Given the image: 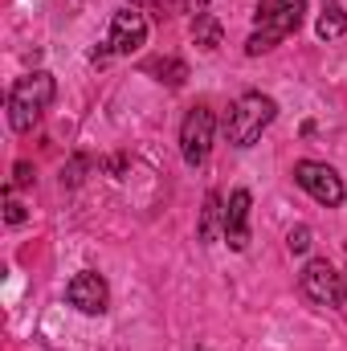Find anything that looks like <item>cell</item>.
<instances>
[{
	"label": "cell",
	"mask_w": 347,
	"mask_h": 351,
	"mask_svg": "<svg viewBox=\"0 0 347 351\" xmlns=\"http://www.w3.org/2000/svg\"><path fill=\"white\" fill-rule=\"evenodd\" d=\"M302 12H307V0H258V33L246 41V53L258 58L265 49H274L282 37H290L298 25H302Z\"/></svg>",
	"instance_id": "obj_1"
},
{
	"label": "cell",
	"mask_w": 347,
	"mask_h": 351,
	"mask_svg": "<svg viewBox=\"0 0 347 351\" xmlns=\"http://www.w3.org/2000/svg\"><path fill=\"white\" fill-rule=\"evenodd\" d=\"M53 94H58V82L45 70H33V74L16 78V86L8 90V127L12 131H33L41 110L53 102Z\"/></svg>",
	"instance_id": "obj_2"
},
{
	"label": "cell",
	"mask_w": 347,
	"mask_h": 351,
	"mask_svg": "<svg viewBox=\"0 0 347 351\" xmlns=\"http://www.w3.org/2000/svg\"><path fill=\"white\" fill-rule=\"evenodd\" d=\"M274 119H278V102H274L270 94L250 90V94H241V98L233 102V110H229V119H225V135H229L233 147H254L261 139V131H265Z\"/></svg>",
	"instance_id": "obj_3"
},
{
	"label": "cell",
	"mask_w": 347,
	"mask_h": 351,
	"mask_svg": "<svg viewBox=\"0 0 347 351\" xmlns=\"http://www.w3.org/2000/svg\"><path fill=\"white\" fill-rule=\"evenodd\" d=\"M213 131H217L213 110H208L204 102H196V106L184 114V123H180V156H184L188 168H204V160H208V152H213Z\"/></svg>",
	"instance_id": "obj_4"
},
{
	"label": "cell",
	"mask_w": 347,
	"mask_h": 351,
	"mask_svg": "<svg viewBox=\"0 0 347 351\" xmlns=\"http://www.w3.org/2000/svg\"><path fill=\"white\" fill-rule=\"evenodd\" d=\"M298 290H302V298L311 306L327 311V306H335L344 298V274H335V265L327 258H311L302 265V274H298Z\"/></svg>",
	"instance_id": "obj_5"
},
{
	"label": "cell",
	"mask_w": 347,
	"mask_h": 351,
	"mask_svg": "<svg viewBox=\"0 0 347 351\" xmlns=\"http://www.w3.org/2000/svg\"><path fill=\"white\" fill-rule=\"evenodd\" d=\"M294 184H298L302 192H311V196H315L319 204H327V208L344 204V180H339V172H335L331 164L298 160V164H294Z\"/></svg>",
	"instance_id": "obj_6"
},
{
	"label": "cell",
	"mask_w": 347,
	"mask_h": 351,
	"mask_svg": "<svg viewBox=\"0 0 347 351\" xmlns=\"http://www.w3.org/2000/svg\"><path fill=\"white\" fill-rule=\"evenodd\" d=\"M110 53H135L147 45V16L139 8H119L110 16V37H106Z\"/></svg>",
	"instance_id": "obj_7"
},
{
	"label": "cell",
	"mask_w": 347,
	"mask_h": 351,
	"mask_svg": "<svg viewBox=\"0 0 347 351\" xmlns=\"http://www.w3.org/2000/svg\"><path fill=\"white\" fill-rule=\"evenodd\" d=\"M66 298H70V306H78L82 315H102V311H106V302H110V290H106L102 274L82 269V274H74V278H70Z\"/></svg>",
	"instance_id": "obj_8"
},
{
	"label": "cell",
	"mask_w": 347,
	"mask_h": 351,
	"mask_svg": "<svg viewBox=\"0 0 347 351\" xmlns=\"http://www.w3.org/2000/svg\"><path fill=\"white\" fill-rule=\"evenodd\" d=\"M250 192L246 188H233L229 192V200H225V241H229V250H237V254H246L250 250Z\"/></svg>",
	"instance_id": "obj_9"
},
{
	"label": "cell",
	"mask_w": 347,
	"mask_h": 351,
	"mask_svg": "<svg viewBox=\"0 0 347 351\" xmlns=\"http://www.w3.org/2000/svg\"><path fill=\"white\" fill-rule=\"evenodd\" d=\"M217 229L225 233V204H221V192H208V196H204V208H200V229H196V237H200L204 245H213V241H217Z\"/></svg>",
	"instance_id": "obj_10"
},
{
	"label": "cell",
	"mask_w": 347,
	"mask_h": 351,
	"mask_svg": "<svg viewBox=\"0 0 347 351\" xmlns=\"http://www.w3.org/2000/svg\"><path fill=\"white\" fill-rule=\"evenodd\" d=\"M315 33H319L323 41H335V37H344V33H347V12L339 8V4H335V0H327V4H323Z\"/></svg>",
	"instance_id": "obj_11"
},
{
	"label": "cell",
	"mask_w": 347,
	"mask_h": 351,
	"mask_svg": "<svg viewBox=\"0 0 347 351\" xmlns=\"http://www.w3.org/2000/svg\"><path fill=\"white\" fill-rule=\"evenodd\" d=\"M143 70L156 74V78L168 82V86H184V78H188V66L176 62V58H152V62H143Z\"/></svg>",
	"instance_id": "obj_12"
},
{
	"label": "cell",
	"mask_w": 347,
	"mask_h": 351,
	"mask_svg": "<svg viewBox=\"0 0 347 351\" xmlns=\"http://www.w3.org/2000/svg\"><path fill=\"white\" fill-rule=\"evenodd\" d=\"M192 37H196L200 49H217V45H221V25H217V16H213V12H196Z\"/></svg>",
	"instance_id": "obj_13"
},
{
	"label": "cell",
	"mask_w": 347,
	"mask_h": 351,
	"mask_svg": "<svg viewBox=\"0 0 347 351\" xmlns=\"http://www.w3.org/2000/svg\"><path fill=\"white\" fill-rule=\"evenodd\" d=\"M286 250H290V254H307V250H311V225H294V229L286 233Z\"/></svg>",
	"instance_id": "obj_14"
},
{
	"label": "cell",
	"mask_w": 347,
	"mask_h": 351,
	"mask_svg": "<svg viewBox=\"0 0 347 351\" xmlns=\"http://www.w3.org/2000/svg\"><path fill=\"white\" fill-rule=\"evenodd\" d=\"M25 217H29V213H25V204H21V200H12V188H8V204H4V221H8V225H25Z\"/></svg>",
	"instance_id": "obj_15"
},
{
	"label": "cell",
	"mask_w": 347,
	"mask_h": 351,
	"mask_svg": "<svg viewBox=\"0 0 347 351\" xmlns=\"http://www.w3.org/2000/svg\"><path fill=\"white\" fill-rule=\"evenodd\" d=\"M21 184H33V168H29L25 160H21V164L12 168V188H21Z\"/></svg>",
	"instance_id": "obj_16"
},
{
	"label": "cell",
	"mask_w": 347,
	"mask_h": 351,
	"mask_svg": "<svg viewBox=\"0 0 347 351\" xmlns=\"http://www.w3.org/2000/svg\"><path fill=\"white\" fill-rule=\"evenodd\" d=\"M135 4H156V0H131V8H135Z\"/></svg>",
	"instance_id": "obj_17"
},
{
	"label": "cell",
	"mask_w": 347,
	"mask_h": 351,
	"mask_svg": "<svg viewBox=\"0 0 347 351\" xmlns=\"http://www.w3.org/2000/svg\"><path fill=\"white\" fill-rule=\"evenodd\" d=\"M344 302H347V274H344Z\"/></svg>",
	"instance_id": "obj_18"
}]
</instances>
